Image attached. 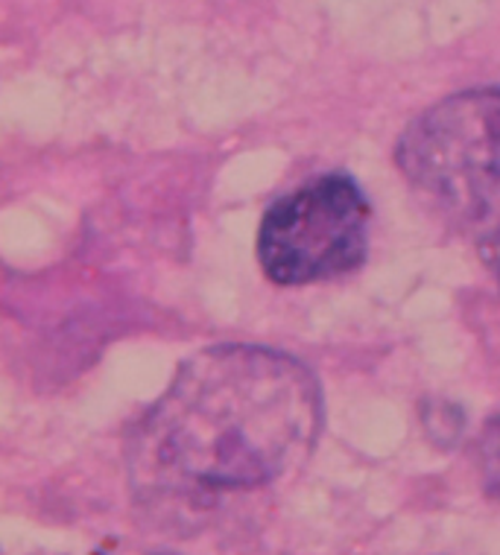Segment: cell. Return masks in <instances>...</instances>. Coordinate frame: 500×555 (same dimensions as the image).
<instances>
[{
  "label": "cell",
  "mask_w": 500,
  "mask_h": 555,
  "mask_svg": "<svg viewBox=\"0 0 500 555\" xmlns=\"http://www.w3.org/2000/svg\"><path fill=\"white\" fill-rule=\"evenodd\" d=\"M322 392L308 365L258 345H214L176 372L129 439V477L144 500L211 503L264 489L308 460Z\"/></svg>",
  "instance_id": "1"
},
{
  "label": "cell",
  "mask_w": 500,
  "mask_h": 555,
  "mask_svg": "<svg viewBox=\"0 0 500 555\" xmlns=\"http://www.w3.org/2000/svg\"><path fill=\"white\" fill-rule=\"evenodd\" d=\"M395 164L457 211H489L500 199V86L460 91L415 117L398 138Z\"/></svg>",
  "instance_id": "2"
},
{
  "label": "cell",
  "mask_w": 500,
  "mask_h": 555,
  "mask_svg": "<svg viewBox=\"0 0 500 555\" xmlns=\"http://www.w3.org/2000/svg\"><path fill=\"white\" fill-rule=\"evenodd\" d=\"M369 249V202L348 176H319L272 205L258 231L264 275L281 287L346 275Z\"/></svg>",
  "instance_id": "3"
},
{
  "label": "cell",
  "mask_w": 500,
  "mask_h": 555,
  "mask_svg": "<svg viewBox=\"0 0 500 555\" xmlns=\"http://www.w3.org/2000/svg\"><path fill=\"white\" fill-rule=\"evenodd\" d=\"M480 465L483 474H486V486H489V494H498L500 498V418L486 427L480 439Z\"/></svg>",
  "instance_id": "4"
},
{
  "label": "cell",
  "mask_w": 500,
  "mask_h": 555,
  "mask_svg": "<svg viewBox=\"0 0 500 555\" xmlns=\"http://www.w3.org/2000/svg\"><path fill=\"white\" fill-rule=\"evenodd\" d=\"M480 255L483 260H486V267H489L491 275H495V281H498L500 289V220L495 222V225L486 231V237L480 240Z\"/></svg>",
  "instance_id": "5"
}]
</instances>
